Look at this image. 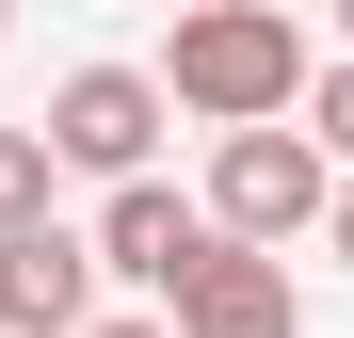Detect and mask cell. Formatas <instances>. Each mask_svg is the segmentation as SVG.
Wrapping results in <instances>:
<instances>
[{
    "instance_id": "obj_2",
    "label": "cell",
    "mask_w": 354,
    "mask_h": 338,
    "mask_svg": "<svg viewBox=\"0 0 354 338\" xmlns=\"http://www.w3.org/2000/svg\"><path fill=\"white\" fill-rule=\"evenodd\" d=\"M209 209H225V242H306V225L338 209V145L322 129H225L209 145Z\"/></svg>"
},
{
    "instance_id": "obj_12",
    "label": "cell",
    "mask_w": 354,
    "mask_h": 338,
    "mask_svg": "<svg viewBox=\"0 0 354 338\" xmlns=\"http://www.w3.org/2000/svg\"><path fill=\"white\" fill-rule=\"evenodd\" d=\"M338 32H354V0H338Z\"/></svg>"
},
{
    "instance_id": "obj_4",
    "label": "cell",
    "mask_w": 354,
    "mask_h": 338,
    "mask_svg": "<svg viewBox=\"0 0 354 338\" xmlns=\"http://www.w3.org/2000/svg\"><path fill=\"white\" fill-rule=\"evenodd\" d=\"M97 225H0V338H97Z\"/></svg>"
},
{
    "instance_id": "obj_8",
    "label": "cell",
    "mask_w": 354,
    "mask_h": 338,
    "mask_svg": "<svg viewBox=\"0 0 354 338\" xmlns=\"http://www.w3.org/2000/svg\"><path fill=\"white\" fill-rule=\"evenodd\" d=\"M306 129L338 145V178H354V65H322V81H306Z\"/></svg>"
},
{
    "instance_id": "obj_3",
    "label": "cell",
    "mask_w": 354,
    "mask_h": 338,
    "mask_svg": "<svg viewBox=\"0 0 354 338\" xmlns=\"http://www.w3.org/2000/svg\"><path fill=\"white\" fill-rule=\"evenodd\" d=\"M161 113H177V97H161L145 65H65L32 129L65 145V178H145V145H161Z\"/></svg>"
},
{
    "instance_id": "obj_7",
    "label": "cell",
    "mask_w": 354,
    "mask_h": 338,
    "mask_svg": "<svg viewBox=\"0 0 354 338\" xmlns=\"http://www.w3.org/2000/svg\"><path fill=\"white\" fill-rule=\"evenodd\" d=\"M48 178H65V145L48 129H0V225H48Z\"/></svg>"
},
{
    "instance_id": "obj_6",
    "label": "cell",
    "mask_w": 354,
    "mask_h": 338,
    "mask_svg": "<svg viewBox=\"0 0 354 338\" xmlns=\"http://www.w3.org/2000/svg\"><path fill=\"white\" fill-rule=\"evenodd\" d=\"M177 338H306V290H290L274 242H225L194 290H177Z\"/></svg>"
},
{
    "instance_id": "obj_5",
    "label": "cell",
    "mask_w": 354,
    "mask_h": 338,
    "mask_svg": "<svg viewBox=\"0 0 354 338\" xmlns=\"http://www.w3.org/2000/svg\"><path fill=\"white\" fill-rule=\"evenodd\" d=\"M97 258L129 274V290H161V306H177V290L225 258V209H209V194H161V178H113V209H97Z\"/></svg>"
},
{
    "instance_id": "obj_10",
    "label": "cell",
    "mask_w": 354,
    "mask_h": 338,
    "mask_svg": "<svg viewBox=\"0 0 354 338\" xmlns=\"http://www.w3.org/2000/svg\"><path fill=\"white\" fill-rule=\"evenodd\" d=\"M97 338H177V322H97Z\"/></svg>"
},
{
    "instance_id": "obj_1",
    "label": "cell",
    "mask_w": 354,
    "mask_h": 338,
    "mask_svg": "<svg viewBox=\"0 0 354 338\" xmlns=\"http://www.w3.org/2000/svg\"><path fill=\"white\" fill-rule=\"evenodd\" d=\"M161 97L209 113V129H274L306 97V32L274 0H177V48H161Z\"/></svg>"
},
{
    "instance_id": "obj_11",
    "label": "cell",
    "mask_w": 354,
    "mask_h": 338,
    "mask_svg": "<svg viewBox=\"0 0 354 338\" xmlns=\"http://www.w3.org/2000/svg\"><path fill=\"white\" fill-rule=\"evenodd\" d=\"M0 32H17V0H0Z\"/></svg>"
},
{
    "instance_id": "obj_9",
    "label": "cell",
    "mask_w": 354,
    "mask_h": 338,
    "mask_svg": "<svg viewBox=\"0 0 354 338\" xmlns=\"http://www.w3.org/2000/svg\"><path fill=\"white\" fill-rule=\"evenodd\" d=\"M322 242H338V274H354V178H338V209H322Z\"/></svg>"
}]
</instances>
